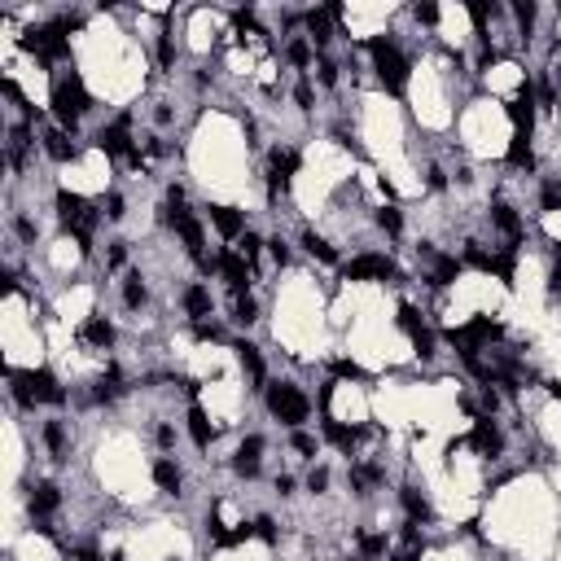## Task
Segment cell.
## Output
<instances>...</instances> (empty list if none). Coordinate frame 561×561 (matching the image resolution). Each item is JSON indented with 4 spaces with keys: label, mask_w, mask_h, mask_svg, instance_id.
<instances>
[{
    "label": "cell",
    "mask_w": 561,
    "mask_h": 561,
    "mask_svg": "<svg viewBox=\"0 0 561 561\" xmlns=\"http://www.w3.org/2000/svg\"><path fill=\"white\" fill-rule=\"evenodd\" d=\"M5 377L13 381V391H18V399H22V403H62V399H66V391L58 386V377L48 373V369L13 373V369L5 364Z\"/></svg>",
    "instance_id": "cell-1"
},
{
    "label": "cell",
    "mask_w": 561,
    "mask_h": 561,
    "mask_svg": "<svg viewBox=\"0 0 561 561\" xmlns=\"http://www.w3.org/2000/svg\"><path fill=\"white\" fill-rule=\"evenodd\" d=\"M268 408H272L276 421H285V425H294V430L307 421V413H312L307 395H303L294 381H272V386H268Z\"/></svg>",
    "instance_id": "cell-2"
},
{
    "label": "cell",
    "mask_w": 561,
    "mask_h": 561,
    "mask_svg": "<svg viewBox=\"0 0 561 561\" xmlns=\"http://www.w3.org/2000/svg\"><path fill=\"white\" fill-rule=\"evenodd\" d=\"M88 110V92L80 84V75H66V80L53 84V114L62 123V132H75V123H80V114Z\"/></svg>",
    "instance_id": "cell-3"
},
{
    "label": "cell",
    "mask_w": 561,
    "mask_h": 561,
    "mask_svg": "<svg viewBox=\"0 0 561 561\" xmlns=\"http://www.w3.org/2000/svg\"><path fill=\"white\" fill-rule=\"evenodd\" d=\"M369 53H373V66H377V80L386 84L391 92H403V84H408V62H403L399 48L386 36H377V40H369Z\"/></svg>",
    "instance_id": "cell-4"
},
{
    "label": "cell",
    "mask_w": 561,
    "mask_h": 561,
    "mask_svg": "<svg viewBox=\"0 0 561 561\" xmlns=\"http://www.w3.org/2000/svg\"><path fill=\"white\" fill-rule=\"evenodd\" d=\"M127 127H132V119H119V123H110V127H101V132H97V149H106V154L110 158H132V136H127Z\"/></svg>",
    "instance_id": "cell-5"
},
{
    "label": "cell",
    "mask_w": 561,
    "mask_h": 561,
    "mask_svg": "<svg viewBox=\"0 0 561 561\" xmlns=\"http://www.w3.org/2000/svg\"><path fill=\"white\" fill-rule=\"evenodd\" d=\"M386 276H395V263L386 254H360L347 263V280H386Z\"/></svg>",
    "instance_id": "cell-6"
},
{
    "label": "cell",
    "mask_w": 561,
    "mask_h": 561,
    "mask_svg": "<svg viewBox=\"0 0 561 561\" xmlns=\"http://www.w3.org/2000/svg\"><path fill=\"white\" fill-rule=\"evenodd\" d=\"M219 272H224L228 285L241 294V290H246V280H250V259H246L241 250H224V254H219Z\"/></svg>",
    "instance_id": "cell-7"
},
{
    "label": "cell",
    "mask_w": 561,
    "mask_h": 561,
    "mask_svg": "<svg viewBox=\"0 0 561 561\" xmlns=\"http://www.w3.org/2000/svg\"><path fill=\"white\" fill-rule=\"evenodd\" d=\"M469 443H474L482 456H500V447H504V439H500V430L491 425V417H478V421H474Z\"/></svg>",
    "instance_id": "cell-8"
},
{
    "label": "cell",
    "mask_w": 561,
    "mask_h": 561,
    "mask_svg": "<svg viewBox=\"0 0 561 561\" xmlns=\"http://www.w3.org/2000/svg\"><path fill=\"white\" fill-rule=\"evenodd\" d=\"M259 452H263V439H259V435H250V439L237 447V461H233V469H237L241 478H254V474H259Z\"/></svg>",
    "instance_id": "cell-9"
},
{
    "label": "cell",
    "mask_w": 561,
    "mask_h": 561,
    "mask_svg": "<svg viewBox=\"0 0 561 561\" xmlns=\"http://www.w3.org/2000/svg\"><path fill=\"white\" fill-rule=\"evenodd\" d=\"M508 119L518 123V132H526V136H530V119H535V92H530V84H522L518 101L508 106Z\"/></svg>",
    "instance_id": "cell-10"
},
{
    "label": "cell",
    "mask_w": 561,
    "mask_h": 561,
    "mask_svg": "<svg viewBox=\"0 0 561 561\" xmlns=\"http://www.w3.org/2000/svg\"><path fill=\"white\" fill-rule=\"evenodd\" d=\"M211 219H215V228L224 237H241V228H246V219H241L237 207H211Z\"/></svg>",
    "instance_id": "cell-11"
},
{
    "label": "cell",
    "mask_w": 561,
    "mask_h": 561,
    "mask_svg": "<svg viewBox=\"0 0 561 561\" xmlns=\"http://www.w3.org/2000/svg\"><path fill=\"white\" fill-rule=\"evenodd\" d=\"M58 504H62V491L53 487V482H40V487L31 491V513H40V518H44V513H53Z\"/></svg>",
    "instance_id": "cell-12"
},
{
    "label": "cell",
    "mask_w": 561,
    "mask_h": 561,
    "mask_svg": "<svg viewBox=\"0 0 561 561\" xmlns=\"http://www.w3.org/2000/svg\"><path fill=\"white\" fill-rule=\"evenodd\" d=\"M491 219H496V228H500L508 241H522V219H518L513 207H491Z\"/></svg>",
    "instance_id": "cell-13"
},
{
    "label": "cell",
    "mask_w": 561,
    "mask_h": 561,
    "mask_svg": "<svg viewBox=\"0 0 561 561\" xmlns=\"http://www.w3.org/2000/svg\"><path fill=\"white\" fill-rule=\"evenodd\" d=\"M185 312H189L193 320L211 316V290H207V285H189V290H185Z\"/></svg>",
    "instance_id": "cell-14"
},
{
    "label": "cell",
    "mask_w": 561,
    "mask_h": 561,
    "mask_svg": "<svg viewBox=\"0 0 561 561\" xmlns=\"http://www.w3.org/2000/svg\"><path fill=\"white\" fill-rule=\"evenodd\" d=\"M44 149H48V158H58V163H70L75 158V145L66 141L62 127H53V132H44Z\"/></svg>",
    "instance_id": "cell-15"
},
{
    "label": "cell",
    "mask_w": 561,
    "mask_h": 561,
    "mask_svg": "<svg viewBox=\"0 0 561 561\" xmlns=\"http://www.w3.org/2000/svg\"><path fill=\"white\" fill-rule=\"evenodd\" d=\"M189 435H193V443L207 452L211 447V417L202 413V408H189Z\"/></svg>",
    "instance_id": "cell-16"
},
{
    "label": "cell",
    "mask_w": 561,
    "mask_h": 561,
    "mask_svg": "<svg viewBox=\"0 0 561 561\" xmlns=\"http://www.w3.org/2000/svg\"><path fill=\"white\" fill-rule=\"evenodd\" d=\"M84 338H88L92 347H110V342H114V325H110L106 316H92V320L84 325Z\"/></svg>",
    "instance_id": "cell-17"
},
{
    "label": "cell",
    "mask_w": 561,
    "mask_h": 561,
    "mask_svg": "<svg viewBox=\"0 0 561 561\" xmlns=\"http://www.w3.org/2000/svg\"><path fill=\"white\" fill-rule=\"evenodd\" d=\"M403 508H408V518H413V522H430V500L417 491V487H403Z\"/></svg>",
    "instance_id": "cell-18"
},
{
    "label": "cell",
    "mask_w": 561,
    "mask_h": 561,
    "mask_svg": "<svg viewBox=\"0 0 561 561\" xmlns=\"http://www.w3.org/2000/svg\"><path fill=\"white\" fill-rule=\"evenodd\" d=\"M508 163L513 167H535V154H530V136L526 132H513V145H508Z\"/></svg>",
    "instance_id": "cell-19"
},
{
    "label": "cell",
    "mask_w": 561,
    "mask_h": 561,
    "mask_svg": "<svg viewBox=\"0 0 561 561\" xmlns=\"http://www.w3.org/2000/svg\"><path fill=\"white\" fill-rule=\"evenodd\" d=\"M237 360H241V369H246V373L263 386V360H259V351H254L250 342H241V347H237Z\"/></svg>",
    "instance_id": "cell-20"
},
{
    "label": "cell",
    "mask_w": 561,
    "mask_h": 561,
    "mask_svg": "<svg viewBox=\"0 0 561 561\" xmlns=\"http://www.w3.org/2000/svg\"><path fill=\"white\" fill-rule=\"evenodd\" d=\"M325 439L334 443V447H342V452H351L355 447V430H347V425H338V421L325 417Z\"/></svg>",
    "instance_id": "cell-21"
},
{
    "label": "cell",
    "mask_w": 561,
    "mask_h": 561,
    "mask_svg": "<svg viewBox=\"0 0 561 561\" xmlns=\"http://www.w3.org/2000/svg\"><path fill=\"white\" fill-rule=\"evenodd\" d=\"M44 443H48V452L62 461V456H66V425H62V421H48V425H44Z\"/></svg>",
    "instance_id": "cell-22"
},
{
    "label": "cell",
    "mask_w": 561,
    "mask_h": 561,
    "mask_svg": "<svg viewBox=\"0 0 561 561\" xmlns=\"http://www.w3.org/2000/svg\"><path fill=\"white\" fill-rule=\"evenodd\" d=\"M154 482H158L163 491H180V469H175L171 461H158L154 465Z\"/></svg>",
    "instance_id": "cell-23"
},
{
    "label": "cell",
    "mask_w": 561,
    "mask_h": 561,
    "mask_svg": "<svg viewBox=\"0 0 561 561\" xmlns=\"http://www.w3.org/2000/svg\"><path fill=\"white\" fill-rule=\"evenodd\" d=\"M233 320H237V325H254V320H259V307H254L250 294H237V298H233Z\"/></svg>",
    "instance_id": "cell-24"
},
{
    "label": "cell",
    "mask_w": 561,
    "mask_h": 561,
    "mask_svg": "<svg viewBox=\"0 0 561 561\" xmlns=\"http://www.w3.org/2000/svg\"><path fill=\"white\" fill-rule=\"evenodd\" d=\"M329 18H334L329 9H312V13H307V31H312V40H316V44H325V40H329Z\"/></svg>",
    "instance_id": "cell-25"
},
{
    "label": "cell",
    "mask_w": 561,
    "mask_h": 561,
    "mask_svg": "<svg viewBox=\"0 0 561 561\" xmlns=\"http://www.w3.org/2000/svg\"><path fill=\"white\" fill-rule=\"evenodd\" d=\"M456 276H461V259H452V254H443V259L435 263V285H452Z\"/></svg>",
    "instance_id": "cell-26"
},
{
    "label": "cell",
    "mask_w": 561,
    "mask_h": 561,
    "mask_svg": "<svg viewBox=\"0 0 561 561\" xmlns=\"http://www.w3.org/2000/svg\"><path fill=\"white\" fill-rule=\"evenodd\" d=\"M303 246H307V254H316V259L334 263V246H329L325 237H316V233H303Z\"/></svg>",
    "instance_id": "cell-27"
},
{
    "label": "cell",
    "mask_w": 561,
    "mask_h": 561,
    "mask_svg": "<svg viewBox=\"0 0 561 561\" xmlns=\"http://www.w3.org/2000/svg\"><path fill=\"white\" fill-rule=\"evenodd\" d=\"M386 552V535H360V557L364 561H377Z\"/></svg>",
    "instance_id": "cell-28"
},
{
    "label": "cell",
    "mask_w": 561,
    "mask_h": 561,
    "mask_svg": "<svg viewBox=\"0 0 561 561\" xmlns=\"http://www.w3.org/2000/svg\"><path fill=\"white\" fill-rule=\"evenodd\" d=\"M123 303H127V307H145V285H141V276H127V285H123Z\"/></svg>",
    "instance_id": "cell-29"
},
{
    "label": "cell",
    "mask_w": 561,
    "mask_h": 561,
    "mask_svg": "<svg viewBox=\"0 0 561 561\" xmlns=\"http://www.w3.org/2000/svg\"><path fill=\"white\" fill-rule=\"evenodd\" d=\"M377 224L386 228V233H399V228H403V219H399V211H395V207H381V211H377Z\"/></svg>",
    "instance_id": "cell-30"
},
{
    "label": "cell",
    "mask_w": 561,
    "mask_h": 561,
    "mask_svg": "<svg viewBox=\"0 0 561 561\" xmlns=\"http://www.w3.org/2000/svg\"><path fill=\"white\" fill-rule=\"evenodd\" d=\"M290 62H294V66H307V62H312V44H307V40H294V44H290Z\"/></svg>",
    "instance_id": "cell-31"
},
{
    "label": "cell",
    "mask_w": 561,
    "mask_h": 561,
    "mask_svg": "<svg viewBox=\"0 0 561 561\" xmlns=\"http://www.w3.org/2000/svg\"><path fill=\"white\" fill-rule=\"evenodd\" d=\"M399 329H408V334H417V329H421V316H417V307H408V303L399 307Z\"/></svg>",
    "instance_id": "cell-32"
},
{
    "label": "cell",
    "mask_w": 561,
    "mask_h": 561,
    "mask_svg": "<svg viewBox=\"0 0 561 561\" xmlns=\"http://www.w3.org/2000/svg\"><path fill=\"white\" fill-rule=\"evenodd\" d=\"M413 347H417V355H435V334H430V329H417Z\"/></svg>",
    "instance_id": "cell-33"
},
{
    "label": "cell",
    "mask_w": 561,
    "mask_h": 561,
    "mask_svg": "<svg viewBox=\"0 0 561 561\" xmlns=\"http://www.w3.org/2000/svg\"><path fill=\"white\" fill-rule=\"evenodd\" d=\"M294 452H303V456H316V439L307 435V430H294Z\"/></svg>",
    "instance_id": "cell-34"
},
{
    "label": "cell",
    "mask_w": 561,
    "mask_h": 561,
    "mask_svg": "<svg viewBox=\"0 0 561 561\" xmlns=\"http://www.w3.org/2000/svg\"><path fill=\"white\" fill-rule=\"evenodd\" d=\"M158 62H163V66H171V62H175V44H171V31H163V40H158Z\"/></svg>",
    "instance_id": "cell-35"
},
{
    "label": "cell",
    "mask_w": 561,
    "mask_h": 561,
    "mask_svg": "<svg viewBox=\"0 0 561 561\" xmlns=\"http://www.w3.org/2000/svg\"><path fill=\"white\" fill-rule=\"evenodd\" d=\"M334 373H338V377H351V381H360V377H364L355 360H334Z\"/></svg>",
    "instance_id": "cell-36"
},
{
    "label": "cell",
    "mask_w": 561,
    "mask_h": 561,
    "mask_svg": "<svg viewBox=\"0 0 561 561\" xmlns=\"http://www.w3.org/2000/svg\"><path fill=\"white\" fill-rule=\"evenodd\" d=\"M254 535L272 544V540H276V522H272V518H259V522H254Z\"/></svg>",
    "instance_id": "cell-37"
},
{
    "label": "cell",
    "mask_w": 561,
    "mask_h": 561,
    "mask_svg": "<svg viewBox=\"0 0 561 561\" xmlns=\"http://www.w3.org/2000/svg\"><path fill=\"white\" fill-rule=\"evenodd\" d=\"M544 207L548 211H561V185H544Z\"/></svg>",
    "instance_id": "cell-38"
},
{
    "label": "cell",
    "mask_w": 561,
    "mask_h": 561,
    "mask_svg": "<svg viewBox=\"0 0 561 561\" xmlns=\"http://www.w3.org/2000/svg\"><path fill=\"white\" fill-rule=\"evenodd\" d=\"M259 246H263V241L254 237V233H246V237H241V254H246V259H259Z\"/></svg>",
    "instance_id": "cell-39"
},
{
    "label": "cell",
    "mask_w": 561,
    "mask_h": 561,
    "mask_svg": "<svg viewBox=\"0 0 561 561\" xmlns=\"http://www.w3.org/2000/svg\"><path fill=\"white\" fill-rule=\"evenodd\" d=\"M106 215H110V219H123V197H119V193L106 197Z\"/></svg>",
    "instance_id": "cell-40"
},
{
    "label": "cell",
    "mask_w": 561,
    "mask_h": 561,
    "mask_svg": "<svg viewBox=\"0 0 561 561\" xmlns=\"http://www.w3.org/2000/svg\"><path fill=\"white\" fill-rule=\"evenodd\" d=\"M294 101H298V110H312V84H298Z\"/></svg>",
    "instance_id": "cell-41"
},
{
    "label": "cell",
    "mask_w": 561,
    "mask_h": 561,
    "mask_svg": "<svg viewBox=\"0 0 561 561\" xmlns=\"http://www.w3.org/2000/svg\"><path fill=\"white\" fill-rule=\"evenodd\" d=\"M307 487H312V491H325V487H329V474H325V469H312V478H307Z\"/></svg>",
    "instance_id": "cell-42"
},
{
    "label": "cell",
    "mask_w": 561,
    "mask_h": 561,
    "mask_svg": "<svg viewBox=\"0 0 561 561\" xmlns=\"http://www.w3.org/2000/svg\"><path fill=\"white\" fill-rule=\"evenodd\" d=\"M417 18L421 22H439V5H417Z\"/></svg>",
    "instance_id": "cell-43"
},
{
    "label": "cell",
    "mask_w": 561,
    "mask_h": 561,
    "mask_svg": "<svg viewBox=\"0 0 561 561\" xmlns=\"http://www.w3.org/2000/svg\"><path fill=\"white\" fill-rule=\"evenodd\" d=\"M338 80V66L334 62H320V84H334Z\"/></svg>",
    "instance_id": "cell-44"
},
{
    "label": "cell",
    "mask_w": 561,
    "mask_h": 561,
    "mask_svg": "<svg viewBox=\"0 0 561 561\" xmlns=\"http://www.w3.org/2000/svg\"><path fill=\"white\" fill-rule=\"evenodd\" d=\"M513 13H518V22H522V27H530V22H535V5H518Z\"/></svg>",
    "instance_id": "cell-45"
},
{
    "label": "cell",
    "mask_w": 561,
    "mask_h": 561,
    "mask_svg": "<svg viewBox=\"0 0 561 561\" xmlns=\"http://www.w3.org/2000/svg\"><path fill=\"white\" fill-rule=\"evenodd\" d=\"M272 259H276V263H285V259H290V250H285V241H272Z\"/></svg>",
    "instance_id": "cell-46"
},
{
    "label": "cell",
    "mask_w": 561,
    "mask_h": 561,
    "mask_svg": "<svg viewBox=\"0 0 561 561\" xmlns=\"http://www.w3.org/2000/svg\"><path fill=\"white\" fill-rule=\"evenodd\" d=\"M18 233L27 237V241H36V224H31V219H18Z\"/></svg>",
    "instance_id": "cell-47"
},
{
    "label": "cell",
    "mask_w": 561,
    "mask_h": 561,
    "mask_svg": "<svg viewBox=\"0 0 561 561\" xmlns=\"http://www.w3.org/2000/svg\"><path fill=\"white\" fill-rule=\"evenodd\" d=\"M158 443H163V447H171V443H175V430H171V425H163V430H158Z\"/></svg>",
    "instance_id": "cell-48"
},
{
    "label": "cell",
    "mask_w": 561,
    "mask_h": 561,
    "mask_svg": "<svg viewBox=\"0 0 561 561\" xmlns=\"http://www.w3.org/2000/svg\"><path fill=\"white\" fill-rule=\"evenodd\" d=\"M276 491H280V496H290V491H294V478L280 474V478H276Z\"/></svg>",
    "instance_id": "cell-49"
},
{
    "label": "cell",
    "mask_w": 561,
    "mask_h": 561,
    "mask_svg": "<svg viewBox=\"0 0 561 561\" xmlns=\"http://www.w3.org/2000/svg\"><path fill=\"white\" fill-rule=\"evenodd\" d=\"M123 259H127V250H123V241H119V246H114V250H110V263H114V268H119V263H123Z\"/></svg>",
    "instance_id": "cell-50"
},
{
    "label": "cell",
    "mask_w": 561,
    "mask_h": 561,
    "mask_svg": "<svg viewBox=\"0 0 561 561\" xmlns=\"http://www.w3.org/2000/svg\"><path fill=\"white\" fill-rule=\"evenodd\" d=\"M75 561H97V552L92 548H75Z\"/></svg>",
    "instance_id": "cell-51"
},
{
    "label": "cell",
    "mask_w": 561,
    "mask_h": 561,
    "mask_svg": "<svg viewBox=\"0 0 561 561\" xmlns=\"http://www.w3.org/2000/svg\"><path fill=\"white\" fill-rule=\"evenodd\" d=\"M395 561H421V557H417V552H399Z\"/></svg>",
    "instance_id": "cell-52"
},
{
    "label": "cell",
    "mask_w": 561,
    "mask_h": 561,
    "mask_svg": "<svg viewBox=\"0 0 561 561\" xmlns=\"http://www.w3.org/2000/svg\"><path fill=\"white\" fill-rule=\"evenodd\" d=\"M110 561H123V552H110Z\"/></svg>",
    "instance_id": "cell-53"
}]
</instances>
